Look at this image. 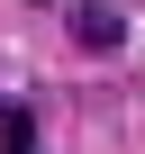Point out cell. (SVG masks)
<instances>
[{"mask_svg": "<svg viewBox=\"0 0 145 154\" xmlns=\"http://www.w3.org/2000/svg\"><path fill=\"white\" fill-rule=\"evenodd\" d=\"M72 45H91V54H118V45H127V18L109 9V0H82V9H72Z\"/></svg>", "mask_w": 145, "mask_h": 154, "instance_id": "6da1fadb", "label": "cell"}, {"mask_svg": "<svg viewBox=\"0 0 145 154\" xmlns=\"http://www.w3.org/2000/svg\"><path fill=\"white\" fill-rule=\"evenodd\" d=\"M0 154H36V118H27V109L0 118Z\"/></svg>", "mask_w": 145, "mask_h": 154, "instance_id": "7a4b0ae2", "label": "cell"}]
</instances>
